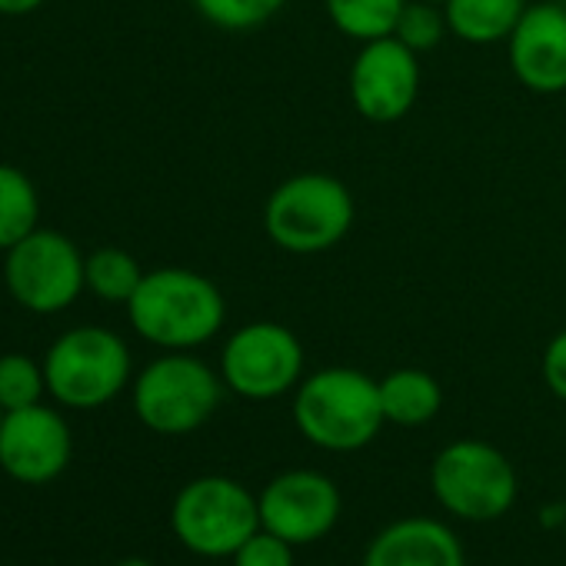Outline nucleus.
I'll list each match as a JSON object with an SVG mask.
<instances>
[{
    "mask_svg": "<svg viewBox=\"0 0 566 566\" xmlns=\"http://www.w3.org/2000/svg\"><path fill=\"white\" fill-rule=\"evenodd\" d=\"M130 327L160 350H193L217 337L227 317L220 287L187 266L147 270L127 304Z\"/></svg>",
    "mask_w": 566,
    "mask_h": 566,
    "instance_id": "f257e3e1",
    "label": "nucleus"
},
{
    "mask_svg": "<svg viewBox=\"0 0 566 566\" xmlns=\"http://www.w3.org/2000/svg\"><path fill=\"white\" fill-rule=\"evenodd\" d=\"M297 430L321 450L354 453L380 433V384L354 367H327L301 380L294 400Z\"/></svg>",
    "mask_w": 566,
    "mask_h": 566,
    "instance_id": "f03ea898",
    "label": "nucleus"
},
{
    "mask_svg": "<svg viewBox=\"0 0 566 566\" xmlns=\"http://www.w3.org/2000/svg\"><path fill=\"white\" fill-rule=\"evenodd\" d=\"M354 227V193L331 174L283 180L263 207L266 237L287 253L314 256L334 250Z\"/></svg>",
    "mask_w": 566,
    "mask_h": 566,
    "instance_id": "7ed1b4c3",
    "label": "nucleus"
},
{
    "mask_svg": "<svg viewBox=\"0 0 566 566\" xmlns=\"http://www.w3.org/2000/svg\"><path fill=\"white\" fill-rule=\"evenodd\" d=\"M223 377L187 350H167L134 380V413L160 437L200 430L220 407Z\"/></svg>",
    "mask_w": 566,
    "mask_h": 566,
    "instance_id": "20e7f679",
    "label": "nucleus"
},
{
    "mask_svg": "<svg viewBox=\"0 0 566 566\" xmlns=\"http://www.w3.org/2000/svg\"><path fill=\"white\" fill-rule=\"evenodd\" d=\"M48 394L71 410H97L130 384V350L107 327H71L44 357Z\"/></svg>",
    "mask_w": 566,
    "mask_h": 566,
    "instance_id": "39448f33",
    "label": "nucleus"
},
{
    "mask_svg": "<svg viewBox=\"0 0 566 566\" xmlns=\"http://www.w3.org/2000/svg\"><path fill=\"white\" fill-rule=\"evenodd\" d=\"M170 526L190 553L220 559L233 556L260 530V506L230 476H197L177 493Z\"/></svg>",
    "mask_w": 566,
    "mask_h": 566,
    "instance_id": "423d86ee",
    "label": "nucleus"
},
{
    "mask_svg": "<svg viewBox=\"0 0 566 566\" xmlns=\"http://www.w3.org/2000/svg\"><path fill=\"white\" fill-rule=\"evenodd\" d=\"M84 253L77 243L61 233L38 227L11 250H4V287L18 307L51 317L77 304L84 280Z\"/></svg>",
    "mask_w": 566,
    "mask_h": 566,
    "instance_id": "0eeeda50",
    "label": "nucleus"
},
{
    "mask_svg": "<svg viewBox=\"0 0 566 566\" xmlns=\"http://www.w3.org/2000/svg\"><path fill=\"white\" fill-rule=\"evenodd\" d=\"M430 486L440 506L457 520L490 523L513 506L516 470L496 447L483 440H457L433 457Z\"/></svg>",
    "mask_w": 566,
    "mask_h": 566,
    "instance_id": "6e6552de",
    "label": "nucleus"
},
{
    "mask_svg": "<svg viewBox=\"0 0 566 566\" xmlns=\"http://www.w3.org/2000/svg\"><path fill=\"white\" fill-rule=\"evenodd\" d=\"M220 377L243 400H276L301 387L304 344L273 321H253L230 334L220 354Z\"/></svg>",
    "mask_w": 566,
    "mask_h": 566,
    "instance_id": "1a4fd4ad",
    "label": "nucleus"
},
{
    "mask_svg": "<svg viewBox=\"0 0 566 566\" xmlns=\"http://www.w3.org/2000/svg\"><path fill=\"white\" fill-rule=\"evenodd\" d=\"M420 54L394 34L367 41L350 64V101L370 124L403 120L420 94Z\"/></svg>",
    "mask_w": 566,
    "mask_h": 566,
    "instance_id": "9d476101",
    "label": "nucleus"
},
{
    "mask_svg": "<svg viewBox=\"0 0 566 566\" xmlns=\"http://www.w3.org/2000/svg\"><path fill=\"white\" fill-rule=\"evenodd\" d=\"M260 526L294 546L327 536L340 520V490L317 470H287L256 496Z\"/></svg>",
    "mask_w": 566,
    "mask_h": 566,
    "instance_id": "9b49d317",
    "label": "nucleus"
},
{
    "mask_svg": "<svg viewBox=\"0 0 566 566\" xmlns=\"http://www.w3.org/2000/svg\"><path fill=\"white\" fill-rule=\"evenodd\" d=\"M74 457L67 420L44 403L11 410L0 423V470L11 480L41 486L57 480Z\"/></svg>",
    "mask_w": 566,
    "mask_h": 566,
    "instance_id": "f8f14e48",
    "label": "nucleus"
},
{
    "mask_svg": "<svg viewBox=\"0 0 566 566\" xmlns=\"http://www.w3.org/2000/svg\"><path fill=\"white\" fill-rule=\"evenodd\" d=\"M510 67L533 94L566 91V8L543 0L530 4L510 34Z\"/></svg>",
    "mask_w": 566,
    "mask_h": 566,
    "instance_id": "ddd939ff",
    "label": "nucleus"
},
{
    "mask_svg": "<svg viewBox=\"0 0 566 566\" xmlns=\"http://www.w3.org/2000/svg\"><path fill=\"white\" fill-rule=\"evenodd\" d=\"M364 566H463V546L447 523L407 516L370 539Z\"/></svg>",
    "mask_w": 566,
    "mask_h": 566,
    "instance_id": "4468645a",
    "label": "nucleus"
},
{
    "mask_svg": "<svg viewBox=\"0 0 566 566\" xmlns=\"http://www.w3.org/2000/svg\"><path fill=\"white\" fill-rule=\"evenodd\" d=\"M380 407L384 420L397 427H423L443 407V390L437 377L417 367L394 370L380 380Z\"/></svg>",
    "mask_w": 566,
    "mask_h": 566,
    "instance_id": "2eb2a0df",
    "label": "nucleus"
},
{
    "mask_svg": "<svg viewBox=\"0 0 566 566\" xmlns=\"http://www.w3.org/2000/svg\"><path fill=\"white\" fill-rule=\"evenodd\" d=\"M526 8V0H447L443 4L450 34H457L467 44L510 41Z\"/></svg>",
    "mask_w": 566,
    "mask_h": 566,
    "instance_id": "dca6fc26",
    "label": "nucleus"
},
{
    "mask_svg": "<svg viewBox=\"0 0 566 566\" xmlns=\"http://www.w3.org/2000/svg\"><path fill=\"white\" fill-rule=\"evenodd\" d=\"M144 266L137 263L134 253L120 250V247H101L84 260V280L87 291L94 297H101L104 304H130V297L137 294L140 280H144Z\"/></svg>",
    "mask_w": 566,
    "mask_h": 566,
    "instance_id": "f3484780",
    "label": "nucleus"
},
{
    "mask_svg": "<svg viewBox=\"0 0 566 566\" xmlns=\"http://www.w3.org/2000/svg\"><path fill=\"white\" fill-rule=\"evenodd\" d=\"M38 217L41 197L34 180L11 164H0V250H11L18 240L38 230Z\"/></svg>",
    "mask_w": 566,
    "mask_h": 566,
    "instance_id": "a211bd4d",
    "label": "nucleus"
},
{
    "mask_svg": "<svg viewBox=\"0 0 566 566\" xmlns=\"http://www.w3.org/2000/svg\"><path fill=\"white\" fill-rule=\"evenodd\" d=\"M407 0H324L334 28L360 44L390 38Z\"/></svg>",
    "mask_w": 566,
    "mask_h": 566,
    "instance_id": "6ab92c4d",
    "label": "nucleus"
},
{
    "mask_svg": "<svg viewBox=\"0 0 566 566\" xmlns=\"http://www.w3.org/2000/svg\"><path fill=\"white\" fill-rule=\"evenodd\" d=\"M44 394H48L44 364H38L28 354H4L0 357V407H4L8 413L41 403Z\"/></svg>",
    "mask_w": 566,
    "mask_h": 566,
    "instance_id": "aec40b11",
    "label": "nucleus"
},
{
    "mask_svg": "<svg viewBox=\"0 0 566 566\" xmlns=\"http://www.w3.org/2000/svg\"><path fill=\"white\" fill-rule=\"evenodd\" d=\"M283 4L287 0H193V8L207 24L230 34H247L263 28L283 11Z\"/></svg>",
    "mask_w": 566,
    "mask_h": 566,
    "instance_id": "412c9836",
    "label": "nucleus"
},
{
    "mask_svg": "<svg viewBox=\"0 0 566 566\" xmlns=\"http://www.w3.org/2000/svg\"><path fill=\"white\" fill-rule=\"evenodd\" d=\"M447 34H450V24H447L443 4H427V0H407L394 28V38L407 44L413 54L433 51Z\"/></svg>",
    "mask_w": 566,
    "mask_h": 566,
    "instance_id": "4be33fe9",
    "label": "nucleus"
},
{
    "mask_svg": "<svg viewBox=\"0 0 566 566\" xmlns=\"http://www.w3.org/2000/svg\"><path fill=\"white\" fill-rule=\"evenodd\" d=\"M230 559H233V566H297L294 543H287L283 536H276L263 526Z\"/></svg>",
    "mask_w": 566,
    "mask_h": 566,
    "instance_id": "5701e85b",
    "label": "nucleus"
},
{
    "mask_svg": "<svg viewBox=\"0 0 566 566\" xmlns=\"http://www.w3.org/2000/svg\"><path fill=\"white\" fill-rule=\"evenodd\" d=\"M543 380L553 397L566 400V331H559L543 350Z\"/></svg>",
    "mask_w": 566,
    "mask_h": 566,
    "instance_id": "b1692460",
    "label": "nucleus"
},
{
    "mask_svg": "<svg viewBox=\"0 0 566 566\" xmlns=\"http://www.w3.org/2000/svg\"><path fill=\"white\" fill-rule=\"evenodd\" d=\"M48 0H0V14L4 18H28L34 11H41Z\"/></svg>",
    "mask_w": 566,
    "mask_h": 566,
    "instance_id": "393cba45",
    "label": "nucleus"
},
{
    "mask_svg": "<svg viewBox=\"0 0 566 566\" xmlns=\"http://www.w3.org/2000/svg\"><path fill=\"white\" fill-rule=\"evenodd\" d=\"M117 566H154V563H147V559H140V556H130V559H120Z\"/></svg>",
    "mask_w": 566,
    "mask_h": 566,
    "instance_id": "a878e982",
    "label": "nucleus"
},
{
    "mask_svg": "<svg viewBox=\"0 0 566 566\" xmlns=\"http://www.w3.org/2000/svg\"><path fill=\"white\" fill-rule=\"evenodd\" d=\"M4 417H8V410H4V407H0V423H4Z\"/></svg>",
    "mask_w": 566,
    "mask_h": 566,
    "instance_id": "bb28decb",
    "label": "nucleus"
},
{
    "mask_svg": "<svg viewBox=\"0 0 566 566\" xmlns=\"http://www.w3.org/2000/svg\"><path fill=\"white\" fill-rule=\"evenodd\" d=\"M427 4H447V0H427Z\"/></svg>",
    "mask_w": 566,
    "mask_h": 566,
    "instance_id": "cd10ccee",
    "label": "nucleus"
}]
</instances>
